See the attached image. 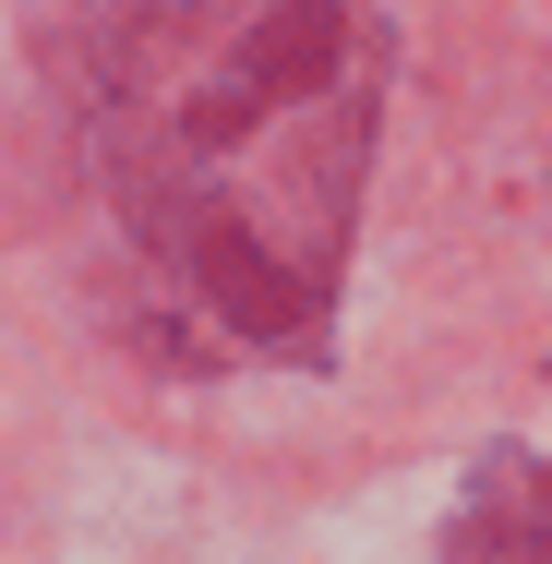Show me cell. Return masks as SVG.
Listing matches in <instances>:
<instances>
[{
    "label": "cell",
    "instance_id": "cell-2",
    "mask_svg": "<svg viewBox=\"0 0 552 564\" xmlns=\"http://www.w3.org/2000/svg\"><path fill=\"white\" fill-rule=\"evenodd\" d=\"M456 564H552V468L493 456L456 505Z\"/></svg>",
    "mask_w": 552,
    "mask_h": 564
},
{
    "label": "cell",
    "instance_id": "cell-1",
    "mask_svg": "<svg viewBox=\"0 0 552 564\" xmlns=\"http://www.w3.org/2000/svg\"><path fill=\"white\" fill-rule=\"evenodd\" d=\"M120 228L252 348H325L385 97L372 0H61Z\"/></svg>",
    "mask_w": 552,
    "mask_h": 564
}]
</instances>
